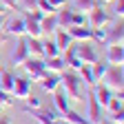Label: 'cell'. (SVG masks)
<instances>
[{"instance_id": "d4e9b609", "label": "cell", "mask_w": 124, "mask_h": 124, "mask_svg": "<svg viewBox=\"0 0 124 124\" xmlns=\"http://www.w3.org/2000/svg\"><path fill=\"white\" fill-rule=\"evenodd\" d=\"M91 69H93V78H95V82H100L102 78H104V73H106V69H108V62L98 60V62H93V64H91Z\"/></svg>"}, {"instance_id": "8992f818", "label": "cell", "mask_w": 124, "mask_h": 124, "mask_svg": "<svg viewBox=\"0 0 124 124\" xmlns=\"http://www.w3.org/2000/svg\"><path fill=\"white\" fill-rule=\"evenodd\" d=\"M29 58V49H27V36H20L18 38V44H16V49L11 51V67H20L22 62Z\"/></svg>"}, {"instance_id": "74e56055", "label": "cell", "mask_w": 124, "mask_h": 124, "mask_svg": "<svg viewBox=\"0 0 124 124\" xmlns=\"http://www.w3.org/2000/svg\"><path fill=\"white\" fill-rule=\"evenodd\" d=\"M98 2V7H102V5H108V2H115V0H95Z\"/></svg>"}, {"instance_id": "7bdbcfd3", "label": "cell", "mask_w": 124, "mask_h": 124, "mask_svg": "<svg viewBox=\"0 0 124 124\" xmlns=\"http://www.w3.org/2000/svg\"><path fill=\"white\" fill-rule=\"evenodd\" d=\"M0 71H2V62H0Z\"/></svg>"}, {"instance_id": "44dd1931", "label": "cell", "mask_w": 124, "mask_h": 124, "mask_svg": "<svg viewBox=\"0 0 124 124\" xmlns=\"http://www.w3.org/2000/svg\"><path fill=\"white\" fill-rule=\"evenodd\" d=\"M27 49H29V55H33V58H44L42 38H27Z\"/></svg>"}, {"instance_id": "4316f807", "label": "cell", "mask_w": 124, "mask_h": 124, "mask_svg": "<svg viewBox=\"0 0 124 124\" xmlns=\"http://www.w3.org/2000/svg\"><path fill=\"white\" fill-rule=\"evenodd\" d=\"M73 7L78 11H82V13H89L93 7H98V2L95 0H73Z\"/></svg>"}, {"instance_id": "ee69618b", "label": "cell", "mask_w": 124, "mask_h": 124, "mask_svg": "<svg viewBox=\"0 0 124 124\" xmlns=\"http://www.w3.org/2000/svg\"><path fill=\"white\" fill-rule=\"evenodd\" d=\"M0 44H2V36H0Z\"/></svg>"}, {"instance_id": "f1b7e54d", "label": "cell", "mask_w": 124, "mask_h": 124, "mask_svg": "<svg viewBox=\"0 0 124 124\" xmlns=\"http://www.w3.org/2000/svg\"><path fill=\"white\" fill-rule=\"evenodd\" d=\"M84 24H89V22H86V13H82V11H73L71 27H84Z\"/></svg>"}, {"instance_id": "484cf974", "label": "cell", "mask_w": 124, "mask_h": 124, "mask_svg": "<svg viewBox=\"0 0 124 124\" xmlns=\"http://www.w3.org/2000/svg\"><path fill=\"white\" fill-rule=\"evenodd\" d=\"M42 44H44V58H55V55L62 53L53 40H42Z\"/></svg>"}, {"instance_id": "e575fe53", "label": "cell", "mask_w": 124, "mask_h": 124, "mask_svg": "<svg viewBox=\"0 0 124 124\" xmlns=\"http://www.w3.org/2000/svg\"><path fill=\"white\" fill-rule=\"evenodd\" d=\"M36 2H38V0H20V7L18 9H36Z\"/></svg>"}, {"instance_id": "e0dca14e", "label": "cell", "mask_w": 124, "mask_h": 124, "mask_svg": "<svg viewBox=\"0 0 124 124\" xmlns=\"http://www.w3.org/2000/svg\"><path fill=\"white\" fill-rule=\"evenodd\" d=\"M44 67L49 73H62V71H67V62L62 55H55V58H44Z\"/></svg>"}, {"instance_id": "8fae6325", "label": "cell", "mask_w": 124, "mask_h": 124, "mask_svg": "<svg viewBox=\"0 0 124 124\" xmlns=\"http://www.w3.org/2000/svg\"><path fill=\"white\" fill-rule=\"evenodd\" d=\"M106 62L108 64L122 67L124 62V46L122 44H106Z\"/></svg>"}, {"instance_id": "b9f144b4", "label": "cell", "mask_w": 124, "mask_h": 124, "mask_svg": "<svg viewBox=\"0 0 124 124\" xmlns=\"http://www.w3.org/2000/svg\"><path fill=\"white\" fill-rule=\"evenodd\" d=\"M104 124H115V122H104Z\"/></svg>"}, {"instance_id": "60d3db41", "label": "cell", "mask_w": 124, "mask_h": 124, "mask_svg": "<svg viewBox=\"0 0 124 124\" xmlns=\"http://www.w3.org/2000/svg\"><path fill=\"white\" fill-rule=\"evenodd\" d=\"M0 124H11V120L9 117H0Z\"/></svg>"}, {"instance_id": "5bb4252c", "label": "cell", "mask_w": 124, "mask_h": 124, "mask_svg": "<svg viewBox=\"0 0 124 124\" xmlns=\"http://www.w3.org/2000/svg\"><path fill=\"white\" fill-rule=\"evenodd\" d=\"M38 84H40V89H42L44 93H55V91L60 89V75H58V73H49V71H46V75L42 78Z\"/></svg>"}, {"instance_id": "3957f363", "label": "cell", "mask_w": 124, "mask_h": 124, "mask_svg": "<svg viewBox=\"0 0 124 124\" xmlns=\"http://www.w3.org/2000/svg\"><path fill=\"white\" fill-rule=\"evenodd\" d=\"M100 82H104V86H108L113 93H120L124 89V73H122V67H115V64H108L106 73Z\"/></svg>"}, {"instance_id": "1f68e13d", "label": "cell", "mask_w": 124, "mask_h": 124, "mask_svg": "<svg viewBox=\"0 0 124 124\" xmlns=\"http://www.w3.org/2000/svg\"><path fill=\"white\" fill-rule=\"evenodd\" d=\"M108 122L122 124V122H124V108H120V111H113V113H108Z\"/></svg>"}, {"instance_id": "52a82bcc", "label": "cell", "mask_w": 124, "mask_h": 124, "mask_svg": "<svg viewBox=\"0 0 124 124\" xmlns=\"http://www.w3.org/2000/svg\"><path fill=\"white\" fill-rule=\"evenodd\" d=\"M122 42H124V24H122V20H117L106 29L104 44H122Z\"/></svg>"}, {"instance_id": "277c9868", "label": "cell", "mask_w": 124, "mask_h": 124, "mask_svg": "<svg viewBox=\"0 0 124 124\" xmlns=\"http://www.w3.org/2000/svg\"><path fill=\"white\" fill-rule=\"evenodd\" d=\"M73 51H75V55L80 58L84 64H93V62L100 60V53H98L95 46H93L91 40H86V42H73Z\"/></svg>"}, {"instance_id": "7a4b0ae2", "label": "cell", "mask_w": 124, "mask_h": 124, "mask_svg": "<svg viewBox=\"0 0 124 124\" xmlns=\"http://www.w3.org/2000/svg\"><path fill=\"white\" fill-rule=\"evenodd\" d=\"M20 67L27 71V78H29L31 82H40L42 78L46 75V67H44V60H42V58H33V55H29Z\"/></svg>"}, {"instance_id": "8d00e7d4", "label": "cell", "mask_w": 124, "mask_h": 124, "mask_svg": "<svg viewBox=\"0 0 124 124\" xmlns=\"http://www.w3.org/2000/svg\"><path fill=\"white\" fill-rule=\"evenodd\" d=\"M53 5V9H60V7H67V0H49Z\"/></svg>"}, {"instance_id": "bcb514c9", "label": "cell", "mask_w": 124, "mask_h": 124, "mask_svg": "<svg viewBox=\"0 0 124 124\" xmlns=\"http://www.w3.org/2000/svg\"><path fill=\"white\" fill-rule=\"evenodd\" d=\"M0 108H2V106H0Z\"/></svg>"}, {"instance_id": "f546056e", "label": "cell", "mask_w": 124, "mask_h": 124, "mask_svg": "<svg viewBox=\"0 0 124 124\" xmlns=\"http://www.w3.org/2000/svg\"><path fill=\"white\" fill-rule=\"evenodd\" d=\"M36 9H40L44 16L46 13H55V9H53V5L49 2V0H38V2H36Z\"/></svg>"}, {"instance_id": "83f0119b", "label": "cell", "mask_w": 124, "mask_h": 124, "mask_svg": "<svg viewBox=\"0 0 124 124\" xmlns=\"http://www.w3.org/2000/svg\"><path fill=\"white\" fill-rule=\"evenodd\" d=\"M38 108H42V100H38V98H33V95H29V98H27V104H24L22 111H24V113H29V111H38Z\"/></svg>"}, {"instance_id": "4fadbf2b", "label": "cell", "mask_w": 124, "mask_h": 124, "mask_svg": "<svg viewBox=\"0 0 124 124\" xmlns=\"http://www.w3.org/2000/svg\"><path fill=\"white\" fill-rule=\"evenodd\" d=\"M67 31H69V36H71L73 42H86V40H93V29H91L89 24H84V27H69Z\"/></svg>"}, {"instance_id": "d6a6232c", "label": "cell", "mask_w": 124, "mask_h": 124, "mask_svg": "<svg viewBox=\"0 0 124 124\" xmlns=\"http://www.w3.org/2000/svg\"><path fill=\"white\" fill-rule=\"evenodd\" d=\"M104 38H106V27L93 29V40H95V42H104Z\"/></svg>"}, {"instance_id": "30bf717a", "label": "cell", "mask_w": 124, "mask_h": 124, "mask_svg": "<svg viewBox=\"0 0 124 124\" xmlns=\"http://www.w3.org/2000/svg\"><path fill=\"white\" fill-rule=\"evenodd\" d=\"M2 31H5L7 36H16V38L24 36V18H22V16H18V18H9V20H5Z\"/></svg>"}, {"instance_id": "d590c367", "label": "cell", "mask_w": 124, "mask_h": 124, "mask_svg": "<svg viewBox=\"0 0 124 124\" xmlns=\"http://www.w3.org/2000/svg\"><path fill=\"white\" fill-rule=\"evenodd\" d=\"M2 2H5L7 9H18L20 7V0H2Z\"/></svg>"}, {"instance_id": "ba28073f", "label": "cell", "mask_w": 124, "mask_h": 124, "mask_svg": "<svg viewBox=\"0 0 124 124\" xmlns=\"http://www.w3.org/2000/svg\"><path fill=\"white\" fill-rule=\"evenodd\" d=\"M11 95L18 98V100H27L31 95V80H29V78H16V80H13V89H11Z\"/></svg>"}, {"instance_id": "5b68a950", "label": "cell", "mask_w": 124, "mask_h": 124, "mask_svg": "<svg viewBox=\"0 0 124 124\" xmlns=\"http://www.w3.org/2000/svg\"><path fill=\"white\" fill-rule=\"evenodd\" d=\"M86 22H89L91 29H100V27L111 24V16H108V11H104L102 7H93L86 13Z\"/></svg>"}, {"instance_id": "f6af8a7d", "label": "cell", "mask_w": 124, "mask_h": 124, "mask_svg": "<svg viewBox=\"0 0 124 124\" xmlns=\"http://www.w3.org/2000/svg\"><path fill=\"white\" fill-rule=\"evenodd\" d=\"M98 124H104V122H98Z\"/></svg>"}, {"instance_id": "f35d334b", "label": "cell", "mask_w": 124, "mask_h": 124, "mask_svg": "<svg viewBox=\"0 0 124 124\" xmlns=\"http://www.w3.org/2000/svg\"><path fill=\"white\" fill-rule=\"evenodd\" d=\"M7 11H9V9L5 7V2H2V0H0V13H5V16H7Z\"/></svg>"}, {"instance_id": "6da1fadb", "label": "cell", "mask_w": 124, "mask_h": 124, "mask_svg": "<svg viewBox=\"0 0 124 124\" xmlns=\"http://www.w3.org/2000/svg\"><path fill=\"white\" fill-rule=\"evenodd\" d=\"M60 86H62V91L69 95V100H75V102H80V100H84V84H82V80H80V75H78L75 71H62L60 73Z\"/></svg>"}, {"instance_id": "ffe728a7", "label": "cell", "mask_w": 124, "mask_h": 124, "mask_svg": "<svg viewBox=\"0 0 124 124\" xmlns=\"http://www.w3.org/2000/svg\"><path fill=\"white\" fill-rule=\"evenodd\" d=\"M71 18H73V11L71 9H67V7L55 9V20H58V27L60 29H69L71 27Z\"/></svg>"}, {"instance_id": "603a6c76", "label": "cell", "mask_w": 124, "mask_h": 124, "mask_svg": "<svg viewBox=\"0 0 124 124\" xmlns=\"http://www.w3.org/2000/svg\"><path fill=\"white\" fill-rule=\"evenodd\" d=\"M13 80H16V75H13V71H0V89L2 91H7V93H11V89H13Z\"/></svg>"}, {"instance_id": "9c48e42d", "label": "cell", "mask_w": 124, "mask_h": 124, "mask_svg": "<svg viewBox=\"0 0 124 124\" xmlns=\"http://www.w3.org/2000/svg\"><path fill=\"white\" fill-rule=\"evenodd\" d=\"M31 117H36L38 124H67L64 117H58V113L53 111H44V108H38V111H29Z\"/></svg>"}, {"instance_id": "ab89813d", "label": "cell", "mask_w": 124, "mask_h": 124, "mask_svg": "<svg viewBox=\"0 0 124 124\" xmlns=\"http://www.w3.org/2000/svg\"><path fill=\"white\" fill-rule=\"evenodd\" d=\"M5 20H7V18H5V13H0V31H2V27H5Z\"/></svg>"}, {"instance_id": "cb8c5ba5", "label": "cell", "mask_w": 124, "mask_h": 124, "mask_svg": "<svg viewBox=\"0 0 124 124\" xmlns=\"http://www.w3.org/2000/svg\"><path fill=\"white\" fill-rule=\"evenodd\" d=\"M64 122L67 124H91L86 120V115H80L78 111H73V108H69V111L64 113Z\"/></svg>"}, {"instance_id": "d6986e66", "label": "cell", "mask_w": 124, "mask_h": 124, "mask_svg": "<svg viewBox=\"0 0 124 124\" xmlns=\"http://www.w3.org/2000/svg\"><path fill=\"white\" fill-rule=\"evenodd\" d=\"M78 75H80V80H82V84L86 86V89H93L98 82H95V78H93V69H91V64H82L80 69H78Z\"/></svg>"}, {"instance_id": "9a60e30c", "label": "cell", "mask_w": 124, "mask_h": 124, "mask_svg": "<svg viewBox=\"0 0 124 124\" xmlns=\"http://www.w3.org/2000/svg\"><path fill=\"white\" fill-rule=\"evenodd\" d=\"M93 95H95V100H98V104L102 108H106L108 102H111V98H113V91L108 86H104V84H95L93 86Z\"/></svg>"}, {"instance_id": "836d02e7", "label": "cell", "mask_w": 124, "mask_h": 124, "mask_svg": "<svg viewBox=\"0 0 124 124\" xmlns=\"http://www.w3.org/2000/svg\"><path fill=\"white\" fill-rule=\"evenodd\" d=\"M115 16H117V20L124 18V0H115Z\"/></svg>"}, {"instance_id": "7c38bea8", "label": "cell", "mask_w": 124, "mask_h": 124, "mask_svg": "<svg viewBox=\"0 0 124 124\" xmlns=\"http://www.w3.org/2000/svg\"><path fill=\"white\" fill-rule=\"evenodd\" d=\"M86 120H89L91 124L102 122V106L98 104L95 95H93V89L89 91V113H86Z\"/></svg>"}, {"instance_id": "7402d4cb", "label": "cell", "mask_w": 124, "mask_h": 124, "mask_svg": "<svg viewBox=\"0 0 124 124\" xmlns=\"http://www.w3.org/2000/svg\"><path fill=\"white\" fill-rule=\"evenodd\" d=\"M40 29H42V33H53V31L58 29V20H55V13H46L44 18L40 20Z\"/></svg>"}, {"instance_id": "ac0fdd59", "label": "cell", "mask_w": 124, "mask_h": 124, "mask_svg": "<svg viewBox=\"0 0 124 124\" xmlns=\"http://www.w3.org/2000/svg\"><path fill=\"white\" fill-rule=\"evenodd\" d=\"M53 42L58 44V49H60V51H64L67 46L73 44V40H71V36H69V31H67V29H60V27L53 31Z\"/></svg>"}, {"instance_id": "2e32d148", "label": "cell", "mask_w": 124, "mask_h": 124, "mask_svg": "<svg viewBox=\"0 0 124 124\" xmlns=\"http://www.w3.org/2000/svg\"><path fill=\"white\" fill-rule=\"evenodd\" d=\"M51 95H53V104H55V111L60 113V115H64L67 111H69V108H71V100H69V95H67V93L64 91H62V89H58L55 93H51Z\"/></svg>"}, {"instance_id": "4dcf8cb0", "label": "cell", "mask_w": 124, "mask_h": 124, "mask_svg": "<svg viewBox=\"0 0 124 124\" xmlns=\"http://www.w3.org/2000/svg\"><path fill=\"white\" fill-rule=\"evenodd\" d=\"M11 104H13V95L0 89V106H11Z\"/></svg>"}]
</instances>
